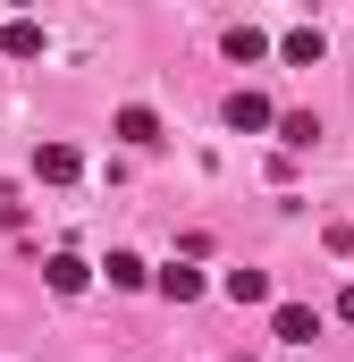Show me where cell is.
Listing matches in <instances>:
<instances>
[{"label":"cell","mask_w":354,"mask_h":362,"mask_svg":"<svg viewBox=\"0 0 354 362\" xmlns=\"http://www.w3.org/2000/svg\"><path fill=\"white\" fill-rule=\"evenodd\" d=\"M270 337H278V346H312V337H321V312H312V303H278V312H270Z\"/></svg>","instance_id":"1"},{"label":"cell","mask_w":354,"mask_h":362,"mask_svg":"<svg viewBox=\"0 0 354 362\" xmlns=\"http://www.w3.org/2000/svg\"><path fill=\"white\" fill-rule=\"evenodd\" d=\"M228 127H236V135H262V127H278V110H270L262 93L236 85V93H228Z\"/></svg>","instance_id":"2"},{"label":"cell","mask_w":354,"mask_h":362,"mask_svg":"<svg viewBox=\"0 0 354 362\" xmlns=\"http://www.w3.org/2000/svg\"><path fill=\"white\" fill-rule=\"evenodd\" d=\"M76 169H85L76 144H34V177L42 185H76Z\"/></svg>","instance_id":"3"},{"label":"cell","mask_w":354,"mask_h":362,"mask_svg":"<svg viewBox=\"0 0 354 362\" xmlns=\"http://www.w3.org/2000/svg\"><path fill=\"white\" fill-rule=\"evenodd\" d=\"M110 135H118V144H135V152H144V144H161V118H152V110H144V101H127V110H118V118H110Z\"/></svg>","instance_id":"4"},{"label":"cell","mask_w":354,"mask_h":362,"mask_svg":"<svg viewBox=\"0 0 354 362\" xmlns=\"http://www.w3.org/2000/svg\"><path fill=\"white\" fill-rule=\"evenodd\" d=\"M42 278H51V295H85V286H93V262H76V253H51V262H42Z\"/></svg>","instance_id":"5"},{"label":"cell","mask_w":354,"mask_h":362,"mask_svg":"<svg viewBox=\"0 0 354 362\" xmlns=\"http://www.w3.org/2000/svg\"><path fill=\"white\" fill-rule=\"evenodd\" d=\"M0 51H8V59H42V25H34V17H8V25H0Z\"/></svg>","instance_id":"6"},{"label":"cell","mask_w":354,"mask_h":362,"mask_svg":"<svg viewBox=\"0 0 354 362\" xmlns=\"http://www.w3.org/2000/svg\"><path fill=\"white\" fill-rule=\"evenodd\" d=\"M219 42H228V59H236V68H253V59H270V34H262V25H228Z\"/></svg>","instance_id":"7"},{"label":"cell","mask_w":354,"mask_h":362,"mask_svg":"<svg viewBox=\"0 0 354 362\" xmlns=\"http://www.w3.org/2000/svg\"><path fill=\"white\" fill-rule=\"evenodd\" d=\"M152 286H161L169 303H194V295H202V270H185V262H169V270H152Z\"/></svg>","instance_id":"8"},{"label":"cell","mask_w":354,"mask_h":362,"mask_svg":"<svg viewBox=\"0 0 354 362\" xmlns=\"http://www.w3.org/2000/svg\"><path fill=\"white\" fill-rule=\"evenodd\" d=\"M278 59H287V68H321V25H295V34L278 42Z\"/></svg>","instance_id":"9"},{"label":"cell","mask_w":354,"mask_h":362,"mask_svg":"<svg viewBox=\"0 0 354 362\" xmlns=\"http://www.w3.org/2000/svg\"><path fill=\"white\" fill-rule=\"evenodd\" d=\"M219 295H228V303H270V278H262V270H228V278H219Z\"/></svg>","instance_id":"10"},{"label":"cell","mask_w":354,"mask_h":362,"mask_svg":"<svg viewBox=\"0 0 354 362\" xmlns=\"http://www.w3.org/2000/svg\"><path fill=\"white\" fill-rule=\"evenodd\" d=\"M101 270H110V286H118V295H135V286H152V270H144L135 253H110Z\"/></svg>","instance_id":"11"},{"label":"cell","mask_w":354,"mask_h":362,"mask_svg":"<svg viewBox=\"0 0 354 362\" xmlns=\"http://www.w3.org/2000/svg\"><path fill=\"white\" fill-rule=\"evenodd\" d=\"M278 135H287V152H312V135H321V118H312V110H287V118H278Z\"/></svg>","instance_id":"12"},{"label":"cell","mask_w":354,"mask_h":362,"mask_svg":"<svg viewBox=\"0 0 354 362\" xmlns=\"http://www.w3.org/2000/svg\"><path fill=\"white\" fill-rule=\"evenodd\" d=\"M338 320H346V329H354V286H346V295H338Z\"/></svg>","instance_id":"13"}]
</instances>
